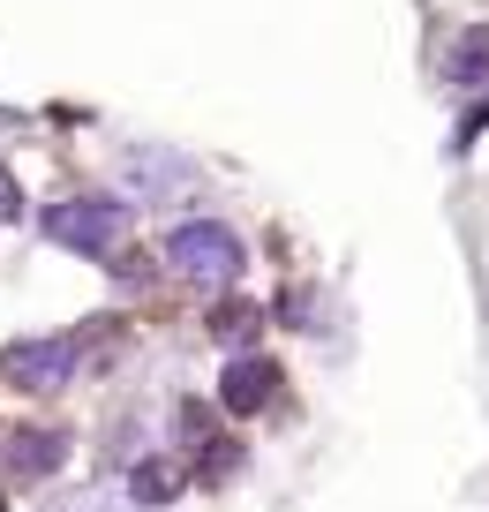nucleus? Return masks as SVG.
<instances>
[{"label": "nucleus", "instance_id": "nucleus-1", "mask_svg": "<svg viewBox=\"0 0 489 512\" xmlns=\"http://www.w3.org/2000/svg\"><path fill=\"white\" fill-rule=\"evenodd\" d=\"M166 264H174L181 279H196V287H234L241 264H249V249H241L234 226L189 219V226H174V234H166Z\"/></svg>", "mask_w": 489, "mask_h": 512}, {"label": "nucleus", "instance_id": "nucleus-2", "mask_svg": "<svg viewBox=\"0 0 489 512\" xmlns=\"http://www.w3.org/2000/svg\"><path fill=\"white\" fill-rule=\"evenodd\" d=\"M121 226H128L121 196H68V204L46 211V241H61V249H76V256H113Z\"/></svg>", "mask_w": 489, "mask_h": 512}, {"label": "nucleus", "instance_id": "nucleus-3", "mask_svg": "<svg viewBox=\"0 0 489 512\" xmlns=\"http://www.w3.org/2000/svg\"><path fill=\"white\" fill-rule=\"evenodd\" d=\"M68 369H76V339H8L0 347V384H16V392H61Z\"/></svg>", "mask_w": 489, "mask_h": 512}, {"label": "nucleus", "instance_id": "nucleus-4", "mask_svg": "<svg viewBox=\"0 0 489 512\" xmlns=\"http://www.w3.org/2000/svg\"><path fill=\"white\" fill-rule=\"evenodd\" d=\"M271 392H279V369H271L264 354H241V362H226L219 407L226 415H256V407H271Z\"/></svg>", "mask_w": 489, "mask_h": 512}, {"label": "nucleus", "instance_id": "nucleus-5", "mask_svg": "<svg viewBox=\"0 0 489 512\" xmlns=\"http://www.w3.org/2000/svg\"><path fill=\"white\" fill-rule=\"evenodd\" d=\"M61 452H68L61 430H16L8 445H0V467H8L16 482H38V475H53V467H61Z\"/></svg>", "mask_w": 489, "mask_h": 512}, {"label": "nucleus", "instance_id": "nucleus-6", "mask_svg": "<svg viewBox=\"0 0 489 512\" xmlns=\"http://www.w3.org/2000/svg\"><path fill=\"white\" fill-rule=\"evenodd\" d=\"M444 83H459V91L489 83V23H467V31H459V46L444 53Z\"/></svg>", "mask_w": 489, "mask_h": 512}, {"label": "nucleus", "instance_id": "nucleus-7", "mask_svg": "<svg viewBox=\"0 0 489 512\" xmlns=\"http://www.w3.org/2000/svg\"><path fill=\"white\" fill-rule=\"evenodd\" d=\"M174 490H181V467L174 460H143L136 475H128V497H136V505H166Z\"/></svg>", "mask_w": 489, "mask_h": 512}, {"label": "nucleus", "instance_id": "nucleus-8", "mask_svg": "<svg viewBox=\"0 0 489 512\" xmlns=\"http://www.w3.org/2000/svg\"><path fill=\"white\" fill-rule=\"evenodd\" d=\"M256 324H264V317H256L249 302H219V309H211V339H219V347H249Z\"/></svg>", "mask_w": 489, "mask_h": 512}, {"label": "nucleus", "instance_id": "nucleus-9", "mask_svg": "<svg viewBox=\"0 0 489 512\" xmlns=\"http://www.w3.org/2000/svg\"><path fill=\"white\" fill-rule=\"evenodd\" d=\"M136 189H166V181H181V159H158V151H128V166H121Z\"/></svg>", "mask_w": 489, "mask_h": 512}, {"label": "nucleus", "instance_id": "nucleus-10", "mask_svg": "<svg viewBox=\"0 0 489 512\" xmlns=\"http://www.w3.org/2000/svg\"><path fill=\"white\" fill-rule=\"evenodd\" d=\"M16 211H23V189H16V174L0 166V219H16Z\"/></svg>", "mask_w": 489, "mask_h": 512}]
</instances>
